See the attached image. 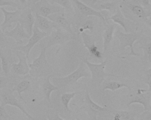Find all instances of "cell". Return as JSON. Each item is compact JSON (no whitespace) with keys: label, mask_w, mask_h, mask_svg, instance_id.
<instances>
[{"label":"cell","mask_w":151,"mask_h":120,"mask_svg":"<svg viewBox=\"0 0 151 120\" xmlns=\"http://www.w3.org/2000/svg\"><path fill=\"white\" fill-rule=\"evenodd\" d=\"M128 7L131 11L132 13L136 17L140 19L143 20L145 22L149 17V14H147L142 6L137 4H130Z\"/></svg>","instance_id":"cell-23"},{"label":"cell","mask_w":151,"mask_h":120,"mask_svg":"<svg viewBox=\"0 0 151 120\" xmlns=\"http://www.w3.org/2000/svg\"><path fill=\"white\" fill-rule=\"evenodd\" d=\"M35 23L34 25L37 26L42 32L49 35L55 28V24L48 18L45 17L38 14H34Z\"/></svg>","instance_id":"cell-18"},{"label":"cell","mask_w":151,"mask_h":120,"mask_svg":"<svg viewBox=\"0 0 151 120\" xmlns=\"http://www.w3.org/2000/svg\"><path fill=\"white\" fill-rule=\"evenodd\" d=\"M81 36L85 47L88 50V52L95 57L98 59L102 58V53L99 50L95 44V39L91 35L85 32L81 33Z\"/></svg>","instance_id":"cell-15"},{"label":"cell","mask_w":151,"mask_h":120,"mask_svg":"<svg viewBox=\"0 0 151 120\" xmlns=\"http://www.w3.org/2000/svg\"><path fill=\"white\" fill-rule=\"evenodd\" d=\"M18 22L22 25L26 32L31 36L35 25V17L30 9L27 8L23 10Z\"/></svg>","instance_id":"cell-14"},{"label":"cell","mask_w":151,"mask_h":120,"mask_svg":"<svg viewBox=\"0 0 151 120\" xmlns=\"http://www.w3.org/2000/svg\"><path fill=\"white\" fill-rule=\"evenodd\" d=\"M113 113L114 115V116L113 120H121V116H120V115L116 110L114 111Z\"/></svg>","instance_id":"cell-40"},{"label":"cell","mask_w":151,"mask_h":120,"mask_svg":"<svg viewBox=\"0 0 151 120\" xmlns=\"http://www.w3.org/2000/svg\"><path fill=\"white\" fill-rule=\"evenodd\" d=\"M143 50V60L151 62V41L141 45L140 47Z\"/></svg>","instance_id":"cell-29"},{"label":"cell","mask_w":151,"mask_h":120,"mask_svg":"<svg viewBox=\"0 0 151 120\" xmlns=\"http://www.w3.org/2000/svg\"><path fill=\"white\" fill-rule=\"evenodd\" d=\"M1 89H5L6 86V84L7 83V79L6 78V77L4 76H1Z\"/></svg>","instance_id":"cell-37"},{"label":"cell","mask_w":151,"mask_h":120,"mask_svg":"<svg viewBox=\"0 0 151 120\" xmlns=\"http://www.w3.org/2000/svg\"><path fill=\"white\" fill-rule=\"evenodd\" d=\"M11 55L6 53V51L2 49H1V70L5 74H8L11 71V66L14 62H12V58L9 57Z\"/></svg>","instance_id":"cell-22"},{"label":"cell","mask_w":151,"mask_h":120,"mask_svg":"<svg viewBox=\"0 0 151 120\" xmlns=\"http://www.w3.org/2000/svg\"><path fill=\"white\" fill-rule=\"evenodd\" d=\"M3 33L6 36L13 38L17 44H22L24 40H29L31 36L26 32L22 25L19 22L17 23L16 26L14 28L10 31L6 30Z\"/></svg>","instance_id":"cell-13"},{"label":"cell","mask_w":151,"mask_h":120,"mask_svg":"<svg viewBox=\"0 0 151 120\" xmlns=\"http://www.w3.org/2000/svg\"><path fill=\"white\" fill-rule=\"evenodd\" d=\"M16 55L18 58L17 63H13L11 66V71L14 74L24 76L28 74L30 71L28 59L24 53L20 51L16 50Z\"/></svg>","instance_id":"cell-10"},{"label":"cell","mask_w":151,"mask_h":120,"mask_svg":"<svg viewBox=\"0 0 151 120\" xmlns=\"http://www.w3.org/2000/svg\"><path fill=\"white\" fill-rule=\"evenodd\" d=\"M0 117L1 120H11L10 116L5 109V107L0 106Z\"/></svg>","instance_id":"cell-34"},{"label":"cell","mask_w":151,"mask_h":120,"mask_svg":"<svg viewBox=\"0 0 151 120\" xmlns=\"http://www.w3.org/2000/svg\"><path fill=\"white\" fill-rule=\"evenodd\" d=\"M133 104H141L144 111H151V92L146 89H139L136 93L129 99L127 106L129 107Z\"/></svg>","instance_id":"cell-8"},{"label":"cell","mask_w":151,"mask_h":120,"mask_svg":"<svg viewBox=\"0 0 151 120\" xmlns=\"http://www.w3.org/2000/svg\"><path fill=\"white\" fill-rule=\"evenodd\" d=\"M143 82L147 84L148 86V91L151 92V65L150 68L145 73L144 75L143 78Z\"/></svg>","instance_id":"cell-32"},{"label":"cell","mask_w":151,"mask_h":120,"mask_svg":"<svg viewBox=\"0 0 151 120\" xmlns=\"http://www.w3.org/2000/svg\"><path fill=\"white\" fill-rule=\"evenodd\" d=\"M138 117L139 120H151V111H144Z\"/></svg>","instance_id":"cell-35"},{"label":"cell","mask_w":151,"mask_h":120,"mask_svg":"<svg viewBox=\"0 0 151 120\" xmlns=\"http://www.w3.org/2000/svg\"><path fill=\"white\" fill-rule=\"evenodd\" d=\"M54 120H65L64 119H63V118H61V117H60V116L59 115L56 114L55 115V116H54Z\"/></svg>","instance_id":"cell-43"},{"label":"cell","mask_w":151,"mask_h":120,"mask_svg":"<svg viewBox=\"0 0 151 120\" xmlns=\"http://www.w3.org/2000/svg\"><path fill=\"white\" fill-rule=\"evenodd\" d=\"M34 14H38L45 17L60 12H64V8L57 4H53L48 0H40L30 8Z\"/></svg>","instance_id":"cell-6"},{"label":"cell","mask_w":151,"mask_h":120,"mask_svg":"<svg viewBox=\"0 0 151 120\" xmlns=\"http://www.w3.org/2000/svg\"><path fill=\"white\" fill-rule=\"evenodd\" d=\"M40 0H28V8L30 9Z\"/></svg>","instance_id":"cell-39"},{"label":"cell","mask_w":151,"mask_h":120,"mask_svg":"<svg viewBox=\"0 0 151 120\" xmlns=\"http://www.w3.org/2000/svg\"><path fill=\"white\" fill-rule=\"evenodd\" d=\"M115 24H110L108 25L103 34V53H105L110 46L111 41L113 40L115 29Z\"/></svg>","instance_id":"cell-19"},{"label":"cell","mask_w":151,"mask_h":120,"mask_svg":"<svg viewBox=\"0 0 151 120\" xmlns=\"http://www.w3.org/2000/svg\"><path fill=\"white\" fill-rule=\"evenodd\" d=\"M115 3L114 2H107L104 3H97L93 9L96 10L100 11L102 10H107L109 12L113 13L115 12Z\"/></svg>","instance_id":"cell-26"},{"label":"cell","mask_w":151,"mask_h":120,"mask_svg":"<svg viewBox=\"0 0 151 120\" xmlns=\"http://www.w3.org/2000/svg\"><path fill=\"white\" fill-rule=\"evenodd\" d=\"M47 18L54 22L57 27L67 31L74 36L75 35L71 24L65 17L64 12L55 13L48 16Z\"/></svg>","instance_id":"cell-16"},{"label":"cell","mask_w":151,"mask_h":120,"mask_svg":"<svg viewBox=\"0 0 151 120\" xmlns=\"http://www.w3.org/2000/svg\"><path fill=\"white\" fill-rule=\"evenodd\" d=\"M83 61L90 70L92 84L96 86V87L100 86L107 77H119L118 76L113 74L108 73L106 72L105 68L107 63V59L99 64L91 63L86 59L83 60Z\"/></svg>","instance_id":"cell-2"},{"label":"cell","mask_w":151,"mask_h":120,"mask_svg":"<svg viewBox=\"0 0 151 120\" xmlns=\"http://www.w3.org/2000/svg\"><path fill=\"white\" fill-rule=\"evenodd\" d=\"M31 86V82L29 80H23L20 82L17 85L15 86L13 89L12 90L13 92H17L19 95V97L21 100H23L24 102L26 103V100L24 99L22 96V93L26 91L30 88Z\"/></svg>","instance_id":"cell-24"},{"label":"cell","mask_w":151,"mask_h":120,"mask_svg":"<svg viewBox=\"0 0 151 120\" xmlns=\"http://www.w3.org/2000/svg\"><path fill=\"white\" fill-rule=\"evenodd\" d=\"M121 116V120H136L137 114L135 112L126 110H116Z\"/></svg>","instance_id":"cell-30"},{"label":"cell","mask_w":151,"mask_h":120,"mask_svg":"<svg viewBox=\"0 0 151 120\" xmlns=\"http://www.w3.org/2000/svg\"><path fill=\"white\" fill-rule=\"evenodd\" d=\"M150 15H151V12H150V13L149 14V16H150Z\"/></svg>","instance_id":"cell-45"},{"label":"cell","mask_w":151,"mask_h":120,"mask_svg":"<svg viewBox=\"0 0 151 120\" xmlns=\"http://www.w3.org/2000/svg\"><path fill=\"white\" fill-rule=\"evenodd\" d=\"M140 1L143 6L145 7H147L150 5V0H140Z\"/></svg>","instance_id":"cell-41"},{"label":"cell","mask_w":151,"mask_h":120,"mask_svg":"<svg viewBox=\"0 0 151 120\" xmlns=\"http://www.w3.org/2000/svg\"><path fill=\"white\" fill-rule=\"evenodd\" d=\"M71 1L75 5L76 10L82 16L85 17L94 16L100 19L104 23H106V19L100 12L84 4L79 0H71Z\"/></svg>","instance_id":"cell-12"},{"label":"cell","mask_w":151,"mask_h":120,"mask_svg":"<svg viewBox=\"0 0 151 120\" xmlns=\"http://www.w3.org/2000/svg\"><path fill=\"white\" fill-rule=\"evenodd\" d=\"M74 37V36L67 31L56 26L50 34L42 39L40 42L42 48L47 49L56 45L62 46Z\"/></svg>","instance_id":"cell-4"},{"label":"cell","mask_w":151,"mask_h":120,"mask_svg":"<svg viewBox=\"0 0 151 120\" xmlns=\"http://www.w3.org/2000/svg\"><path fill=\"white\" fill-rule=\"evenodd\" d=\"M48 34L40 30L37 26L34 25L32 35L29 39L28 43L23 46H17L14 48V50L20 51L25 54L28 60L29 57L30 53L34 46L40 42L42 39L47 37Z\"/></svg>","instance_id":"cell-7"},{"label":"cell","mask_w":151,"mask_h":120,"mask_svg":"<svg viewBox=\"0 0 151 120\" xmlns=\"http://www.w3.org/2000/svg\"><path fill=\"white\" fill-rule=\"evenodd\" d=\"M51 77V75L47 76V78L43 82L42 86L43 93L49 103H51V95L52 92L54 91L58 90L60 89L58 86L53 84L50 81Z\"/></svg>","instance_id":"cell-21"},{"label":"cell","mask_w":151,"mask_h":120,"mask_svg":"<svg viewBox=\"0 0 151 120\" xmlns=\"http://www.w3.org/2000/svg\"><path fill=\"white\" fill-rule=\"evenodd\" d=\"M23 10L25 9L28 8V0H17Z\"/></svg>","instance_id":"cell-38"},{"label":"cell","mask_w":151,"mask_h":120,"mask_svg":"<svg viewBox=\"0 0 151 120\" xmlns=\"http://www.w3.org/2000/svg\"><path fill=\"white\" fill-rule=\"evenodd\" d=\"M84 104L86 109L88 113L90 114V116L91 115L92 117H95L96 119L98 113L109 111L106 108L101 106L94 102L88 92H86L85 96Z\"/></svg>","instance_id":"cell-17"},{"label":"cell","mask_w":151,"mask_h":120,"mask_svg":"<svg viewBox=\"0 0 151 120\" xmlns=\"http://www.w3.org/2000/svg\"><path fill=\"white\" fill-rule=\"evenodd\" d=\"M85 64L82 61L79 67L74 72L67 76L62 77H53L52 81L55 85L59 88H63L78 84V81L82 77L88 78L90 76L85 68Z\"/></svg>","instance_id":"cell-3"},{"label":"cell","mask_w":151,"mask_h":120,"mask_svg":"<svg viewBox=\"0 0 151 120\" xmlns=\"http://www.w3.org/2000/svg\"><path fill=\"white\" fill-rule=\"evenodd\" d=\"M1 105L5 107L7 105L19 108V110H21L27 116V118L30 120H34V118L26 111L24 107L18 101L12 90H3V92L1 91Z\"/></svg>","instance_id":"cell-9"},{"label":"cell","mask_w":151,"mask_h":120,"mask_svg":"<svg viewBox=\"0 0 151 120\" xmlns=\"http://www.w3.org/2000/svg\"><path fill=\"white\" fill-rule=\"evenodd\" d=\"M106 20H113V22L116 24L120 25L126 33H129L128 26V20L120 9H117L116 12L114 14L108 18Z\"/></svg>","instance_id":"cell-20"},{"label":"cell","mask_w":151,"mask_h":120,"mask_svg":"<svg viewBox=\"0 0 151 120\" xmlns=\"http://www.w3.org/2000/svg\"><path fill=\"white\" fill-rule=\"evenodd\" d=\"M116 36L119 42V49L122 51L125 49L126 48L129 47L130 49V52L128 56H140L137 52H136L133 48V45L135 42L139 40L142 36L141 32H132L130 33H123L120 30L116 32Z\"/></svg>","instance_id":"cell-5"},{"label":"cell","mask_w":151,"mask_h":120,"mask_svg":"<svg viewBox=\"0 0 151 120\" xmlns=\"http://www.w3.org/2000/svg\"><path fill=\"white\" fill-rule=\"evenodd\" d=\"M1 10L4 15V19L1 25V30L2 33H4L8 28L12 27V24L17 23L19 21L20 16L23 10L17 9L14 11H9L4 7H1Z\"/></svg>","instance_id":"cell-11"},{"label":"cell","mask_w":151,"mask_h":120,"mask_svg":"<svg viewBox=\"0 0 151 120\" xmlns=\"http://www.w3.org/2000/svg\"><path fill=\"white\" fill-rule=\"evenodd\" d=\"M47 48H42L40 54L32 63L29 64L30 75L35 77L48 76L52 72V68L47 59Z\"/></svg>","instance_id":"cell-1"},{"label":"cell","mask_w":151,"mask_h":120,"mask_svg":"<svg viewBox=\"0 0 151 120\" xmlns=\"http://www.w3.org/2000/svg\"><path fill=\"white\" fill-rule=\"evenodd\" d=\"M79 1L84 4L93 8H94V6L98 2V0H79Z\"/></svg>","instance_id":"cell-36"},{"label":"cell","mask_w":151,"mask_h":120,"mask_svg":"<svg viewBox=\"0 0 151 120\" xmlns=\"http://www.w3.org/2000/svg\"><path fill=\"white\" fill-rule=\"evenodd\" d=\"M123 88H126L130 91L131 90L130 87L129 85L126 84L122 83L116 81H111L107 83L103 86L102 90L103 91H105L106 90L114 91Z\"/></svg>","instance_id":"cell-25"},{"label":"cell","mask_w":151,"mask_h":120,"mask_svg":"<svg viewBox=\"0 0 151 120\" xmlns=\"http://www.w3.org/2000/svg\"><path fill=\"white\" fill-rule=\"evenodd\" d=\"M145 23L151 29V15L149 16L147 20L145 21Z\"/></svg>","instance_id":"cell-42"},{"label":"cell","mask_w":151,"mask_h":120,"mask_svg":"<svg viewBox=\"0 0 151 120\" xmlns=\"http://www.w3.org/2000/svg\"><path fill=\"white\" fill-rule=\"evenodd\" d=\"M93 26H94V25H93L92 21L91 20H87L86 22L84 23L82 27L80 28L79 29V32L81 33L82 32H84V30H86V29H88L90 31H92L93 29Z\"/></svg>","instance_id":"cell-33"},{"label":"cell","mask_w":151,"mask_h":120,"mask_svg":"<svg viewBox=\"0 0 151 120\" xmlns=\"http://www.w3.org/2000/svg\"><path fill=\"white\" fill-rule=\"evenodd\" d=\"M1 7H4L5 6H11L17 9L23 10L21 5L18 2H16L11 0H1Z\"/></svg>","instance_id":"cell-31"},{"label":"cell","mask_w":151,"mask_h":120,"mask_svg":"<svg viewBox=\"0 0 151 120\" xmlns=\"http://www.w3.org/2000/svg\"><path fill=\"white\" fill-rule=\"evenodd\" d=\"M53 4H57L68 10L73 11L74 8L72 5L71 0H48Z\"/></svg>","instance_id":"cell-28"},{"label":"cell","mask_w":151,"mask_h":120,"mask_svg":"<svg viewBox=\"0 0 151 120\" xmlns=\"http://www.w3.org/2000/svg\"><path fill=\"white\" fill-rule=\"evenodd\" d=\"M76 120H81L80 119H79V118H78V117H76Z\"/></svg>","instance_id":"cell-44"},{"label":"cell","mask_w":151,"mask_h":120,"mask_svg":"<svg viewBox=\"0 0 151 120\" xmlns=\"http://www.w3.org/2000/svg\"><path fill=\"white\" fill-rule=\"evenodd\" d=\"M81 93L79 92H75L71 93H64L61 95V101L63 105L64 106L66 110L69 112H71V110L69 107V104L70 100L73 99L76 95Z\"/></svg>","instance_id":"cell-27"}]
</instances>
